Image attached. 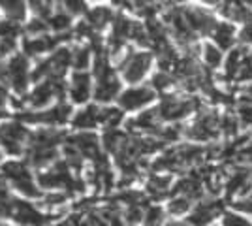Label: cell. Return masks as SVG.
Segmentation results:
<instances>
[{
    "mask_svg": "<svg viewBox=\"0 0 252 226\" xmlns=\"http://www.w3.org/2000/svg\"><path fill=\"white\" fill-rule=\"evenodd\" d=\"M239 42H241L243 45H252V23L243 27L241 34H239Z\"/></svg>",
    "mask_w": 252,
    "mask_h": 226,
    "instance_id": "26",
    "label": "cell"
},
{
    "mask_svg": "<svg viewBox=\"0 0 252 226\" xmlns=\"http://www.w3.org/2000/svg\"><path fill=\"white\" fill-rule=\"evenodd\" d=\"M196 108H200V100L196 97L190 98H175L168 97L162 100V104L158 106V115L164 121H179V119L187 117Z\"/></svg>",
    "mask_w": 252,
    "mask_h": 226,
    "instance_id": "2",
    "label": "cell"
},
{
    "mask_svg": "<svg viewBox=\"0 0 252 226\" xmlns=\"http://www.w3.org/2000/svg\"><path fill=\"white\" fill-rule=\"evenodd\" d=\"M8 75H10V81L13 83L15 91L21 93L27 85V63H25V59L15 57L8 66Z\"/></svg>",
    "mask_w": 252,
    "mask_h": 226,
    "instance_id": "9",
    "label": "cell"
},
{
    "mask_svg": "<svg viewBox=\"0 0 252 226\" xmlns=\"http://www.w3.org/2000/svg\"><path fill=\"white\" fill-rule=\"evenodd\" d=\"M143 219H145V213H143L141 205H132V207L128 209V213H126V221H128L130 225H137V223H141Z\"/></svg>",
    "mask_w": 252,
    "mask_h": 226,
    "instance_id": "24",
    "label": "cell"
},
{
    "mask_svg": "<svg viewBox=\"0 0 252 226\" xmlns=\"http://www.w3.org/2000/svg\"><path fill=\"white\" fill-rule=\"evenodd\" d=\"M249 51L245 47H235L231 49V53L228 55V61H226V77L228 79H235L241 75L243 65H245V59H247Z\"/></svg>",
    "mask_w": 252,
    "mask_h": 226,
    "instance_id": "8",
    "label": "cell"
},
{
    "mask_svg": "<svg viewBox=\"0 0 252 226\" xmlns=\"http://www.w3.org/2000/svg\"><path fill=\"white\" fill-rule=\"evenodd\" d=\"M224 213V204L220 200H211V202H200L196 205V209L190 213L189 225L194 226H207L213 223L217 217Z\"/></svg>",
    "mask_w": 252,
    "mask_h": 226,
    "instance_id": "4",
    "label": "cell"
},
{
    "mask_svg": "<svg viewBox=\"0 0 252 226\" xmlns=\"http://www.w3.org/2000/svg\"><path fill=\"white\" fill-rule=\"evenodd\" d=\"M213 40H215V45L224 51V49H230L233 42H235V27L231 23L220 21L217 25V29L213 31Z\"/></svg>",
    "mask_w": 252,
    "mask_h": 226,
    "instance_id": "7",
    "label": "cell"
},
{
    "mask_svg": "<svg viewBox=\"0 0 252 226\" xmlns=\"http://www.w3.org/2000/svg\"><path fill=\"white\" fill-rule=\"evenodd\" d=\"M119 93V81L115 77H105V79H100V83L96 87V98L98 100H111L115 98V95Z\"/></svg>",
    "mask_w": 252,
    "mask_h": 226,
    "instance_id": "11",
    "label": "cell"
},
{
    "mask_svg": "<svg viewBox=\"0 0 252 226\" xmlns=\"http://www.w3.org/2000/svg\"><path fill=\"white\" fill-rule=\"evenodd\" d=\"M74 63L77 68H85V66H87V63H89V53H87V49H83V51H79V53L75 55Z\"/></svg>",
    "mask_w": 252,
    "mask_h": 226,
    "instance_id": "29",
    "label": "cell"
},
{
    "mask_svg": "<svg viewBox=\"0 0 252 226\" xmlns=\"http://www.w3.org/2000/svg\"><path fill=\"white\" fill-rule=\"evenodd\" d=\"M155 91L147 87H139V89H130L121 97V106L125 109H137L145 106L149 102H153Z\"/></svg>",
    "mask_w": 252,
    "mask_h": 226,
    "instance_id": "6",
    "label": "cell"
},
{
    "mask_svg": "<svg viewBox=\"0 0 252 226\" xmlns=\"http://www.w3.org/2000/svg\"><path fill=\"white\" fill-rule=\"evenodd\" d=\"M89 21H91V25H96V27H104L105 23L109 21V11L104 10V8H98V10L91 11Z\"/></svg>",
    "mask_w": 252,
    "mask_h": 226,
    "instance_id": "21",
    "label": "cell"
},
{
    "mask_svg": "<svg viewBox=\"0 0 252 226\" xmlns=\"http://www.w3.org/2000/svg\"><path fill=\"white\" fill-rule=\"evenodd\" d=\"M190 207H192V200L187 198V196H177L169 202V213L171 215H185L189 213Z\"/></svg>",
    "mask_w": 252,
    "mask_h": 226,
    "instance_id": "16",
    "label": "cell"
},
{
    "mask_svg": "<svg viewBox=\"0 0 252 226\" xmlns=\"http://www.w3.org/2000/svg\"><path fill=\"white\" fill-rule=\"evenodd\" d=\"M91 95V81L87 74L74 75V83H72V97L75 102H85Z\"/></svg>",
    "mask_w": 252,
    "mask_h": 226,
    "instance_id": "10",
    "label": "cell"
},
{
    "mask_svg": "<svg viewBox=\"0 0 252 226\" xmlns=\"http://www.w3.org/2000/svg\"><path fill=\"white\" fill-rule=\"evenodd\" d=\"M233 97H237V100H241L243 106H252V81L247 83V85H241L235 93Z\"/></svg>",
    "mask_w": 252,
    "mask_h": 226,
    "instance_id": "20",
    "label": "cell"
},
{
    "mask_svg": "<svg viewBox=\"0 0 252 226\" xmlns=\"http://www.w3.org/2000/svg\"><path fill=\"white\" fill-rule=\"evenodd\" d=\"M173 85V79H171V75L166 74V72H160L153 77V87L155 89H160V91H164V89H168V87Z\"/></svg>",
    "mask_w": 252,
    "mask_h": 226,
    "instance_id": "23",
    "label": "cell"
},
{
    "mask_svg": "<svg viewBox=\"0 0 252 226\" xmlns=\"http://www.w3.org/2000/svg\"><path fill=\"white\" fill-rule=\"evenodd\" d=\"M121 119H123V113L119 109H102V123L105 127L115 129L117 125L121 123Z\"/></svg>",
    "mask_w": 252,
    "mask_h": 226,
    "instance_id": "19",
    "label": "cell"
},
{
    "mask_svg": "<svg viewBox=\"0 0 252 226\" xmlns=\"http://www.w3.org/2000/svg\"><path fill=\"white\" fill-rule=\"evenodd\" d=\"M201 57H203V61H205L209 70H217L222 63V51L215 43H205L201 47Z\"/></svg>",
    "mask_w": 252,
    "mask_h": 226,
    "instance_id": "12",
    "label": "cell"
},
{
    "mask_svg": "<svg viewBox=\"0 0 252 226\" xmlns=\"http://www.w3.org/2000/svg\"><path fill=\"white\" fill-rule=\"evenodd\" d=\"M222 226H252L247 217L239 215L235 211H224L222 213Z\"/></svg>",
    "mask_w": 252,
    "mask_h": 226,
    "instance_id": "17",
    "label": "cell"
},
{
    "mask_svg": "<svg viewBox=\"0 0 252 226\" xmlns=\"http://www.w3.org/2000/svg\"><path fill=\"white\" fill-rule=\"evenodd\" d=\"M220 134V115L215 109H203L196 123L187 130V136L194 141L217 140Z\"/></svg>",
    "mask_w": 252,
    "mask_h": 226,
    "instance_id": "1",
    "label": "cell"
},
{
    "mask_svg": "<svg viewBox=\"0 0 252 226\" xmlns=\"http://www.w3.org/2000/svg\"><path fill=\"white\" fill-rule=\"evenodd\" d=\"M164 219V211L160 207H151L145 213V225L147 226H158Z\"/></svg>",
    "mask_w": 252,
    "mask_h": 226,
    "instance_id": "22",
    "label": "cell"
},
{
    "mask_svg": "<svg viewBox=\"0 0 252 226\" xmlns=\"http://www.w3.org/2000/svg\"><path fill=\"white\" fill-rule=\"evenodd\" d=\"M237 117L245 127H252V106H241L237 111Z\"/></svg>",
    "mask_w": 252,
    "mask_h": 226,
    "instance_id": "25",
    "label": "cell"
},
{
    "mask_svg": "<svg viewBox=\"0 0 252 226\" xmlns=\"http://www.w3.org/2000/svg\"><path fill=\"white\" fill-rule=\"evenodd\" d=\"M29 29H31V31H36V32H40V31H45V25L40 21H36V23H31Z\"/></svg>",
    "mask_w": 252,
    "mask_h": 226,
    "instance_id": "31",
    "label": "cell"
},
{
    "mask_svg": "<svg viewBox=\"0 0 252 226\" xmlns=\"http://www.w3.org/2000/svg\"><path fill=\"white\" fill-rule=\"evenodd\" d=\"M183 15H185V19H187L190 29L194 32L203 34V36L205 34H213V31L219 25V21L211 13H207V11L201 10V8H185Z\"/></svg>",
    "mask_w": 252,
    "mask_h": 226,
    "instance_id": "3",
    "label": "cell"
},
{
    "mask_svg": "<svg viewBox=\"0 0 252 226\" xmlns=\"http://www.w3.org/2000/svg\"><path fill=\"white\" fill-rule=\"evenodd\" d=\"M149 66H151V55L149 53H132L128 55V59L123 65V72H125L126 81L136 83L143 75L147 74Z\"/></svg>",
    "mask_w": 252,
    "mask_h": 226,
    "instance_id": "5",
    "label": "cell"
},
{
    "mask_svg": "<svg viewBox=\"0 0 252 226\" xmlns=\"http://www.w3.org/2000/svg\"><path fill=\"white\" fill-rule=\"evenodd\" d=\"M169 183H171V177L169 175H153L151 177V181H149V189L153 191V193H158V194H162V193H166L169 189Z\"/></svg>",
    "mask_w": 252,
    "mask_h": 226,
    "instance_id": "18",
    "label": "cell"
},
{
    "mask_svg": "<svg viewBox=\"0 0 252 226\" xmlns=\"http://www.w3.org/2000/svg\"><path fill=\"white\" fill-rule=\"evenodd\" d=\"M51 27L53 29H64V27H68V17L66 15H55L51 19Z\"/></svg>",
    "mask_w": 252,
    "mask_h": 226,
    "instance_id": "30",
    "label": "cell"
},
{
    "mask_svg": "<svg viewBox=\"0 0 252 226\" xmlns=\"http://www.w3.org/2000/svg\"><path fill=\"white\" fill-rule=\"evenodd\" d=\"M235 164V168H245V170H252V143L245 145L243 149L235 153V159L231 161Z\"/></svg>",
    "mask_w": 252,
    "mask_h": 226,
    "instance_id": "15",
    "label": "cell"
},
{
    "mask_svg": "<svg viewBox=\"0 0 252 226\" xmlns=\"http://www.w3.org/2000/svg\"><path fill=\"white\" fill-rule=\"evenodd\" d=\"M233 207L237 209V211H243V213H247V215L252 217V198H247V200H239V202H235Z\"/></svg>",
    "mask_w": 252,
    "mask_h": 226,
    "instance_id": "27",
    "label": "cell"
},
{
    "mask_svg": "<svg viewBox=\"0 0 252 226\" xmlns=\"http://www.w3.org/2000/svg\"><path fill=\"white\" fill-rule=\"evenodd\" d=\"M168 226H190L189 223H177V221H175V223H169Z\"/></svg>",
    "mask_w": 252,
    "mask_h": 226,
    "instance_id": "32",
    "label": "cell"
},
{
    "mask_svg": "<svg viewBox=\"0 0 252 226\" xmlns=\"http://www.w3.org/2000/svg\"><path fill=\"white\" fill-rule=\"evenodd\" d=\"M96 121H102V111L98 108H89L81 111L77 117H75V127H93Z\"/></svg>",
    "mask_w": 252,
    "mask_h": 226,
    "instance_id": "14",
    "label": "cell"
},
{
    "mask_svg": "<svg viewBox=\"0 0 252 226\" xmlns=\"http://www.w3.org/2000/svg\"><path fill=\"white\" fill-rule=\"evenodd\" d=\"M2 6H4V10L8 11V13H13V11H15V17L23 15V4H19V2H6V4H2Z\"/></svg>",
    "mask_w": 252,
    "mask_h": 226,
    "instance_id": "28",
    "label": "cell"
},
{
    "mask_svg": "<svg viewBox=\"0 0 252 226\" xmlns=\"http://www.w3.org/2000/svg\"><path fill=\"white\" fill-rule=\"evenodd\" d=\"M220 132L228 138L237 136L239 132V117H235V113H224L220 117Z\"/></svg>",
    "mask_w": 252,
    "mask_h": 226,
    "instance_id": "13",
    "label": "cell"
}]
</instances>
